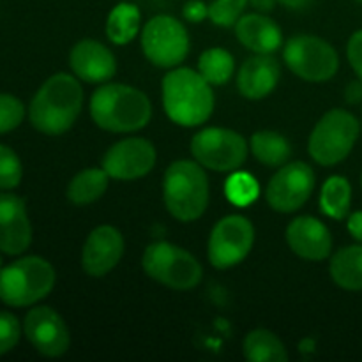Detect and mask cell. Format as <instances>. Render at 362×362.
Returning <instances> with one entry per match:
<instances>
[{
	"label": "cell",
	"instance_id": "19",
	"mask_svg": "<svg viewBox=\"0 0 362 362\" xmlns=\"http://www.w3.org/2000/svg\"><path fill=\"white\" fill-rule=\"evenodd\" d=\"M279 74V62L272 57V53H257L240 66L237 87L244 98L264 99L276 88Z\"/></svg>",
	"mask_w": 362,
	"mask_h": 362
},
{
	"label": "cell",
	"instance_id": "37",
	"mask_svg": "<svg viewBox=\"0 0 362 362\" xmlns=\"http://www.w3.org/2000/svg\"><path fill=\"white\" fill-rule=\"evenodd\" d=\"M251 6L258 11V13H271L272 9L276 7L278 0H250Z\"/></svg>",
	"mask_w": 362,
	"mask_h": 362
},
{
	"label": "cell",
	"instance_id": "9",
	"mask_svg": "<svg viewBox=\"0 0 362 362\" xmlns=\"http://www.w3.org/2000/svg\"><path fill=\"white\" fill-rule=\"evenodd\" d=\"M141 48L145 57L158 67H175L189 52L186 27L173 16L159 14L148 20L141 30Z\"/></svg>",
	"mask_w": 362,
	"mask_h": 362
},
{
	"label": "cell",
	"instance_id": "2",
	"mask_svg": "<svg viewBox=\"0 0 362 362\" xmlns=\"http://www.w3.org/2000/svg\"><path fill=\"white\" fill-rule=\"evenodd\" d=\"M90 115L101 129L134 133L151 122L152 106L147 95L138 88L108 83L92 94Z\"/></svg>",
	"mask_w": 362,
	"mask_h": 362
},
{
	"label": "cell",
	"instance_id": "6",
	"mask_svg": "<svg viewBox=\"0 0 362 362\" xmlns=\"http://www.w3.org/2000/svg\"><path fill=\"white\" fill-rule=\"evenodd\" d=\"M359 138V122L346 110H331L315 126L310 136V154L318 165L334 166L352 152Z\"/></svg>",
	"mask_w": 362,
	"mask_h": 362
},
{
	"label": "cell",
	"instance_id": "10",
	"mask_svg": "<svg viewBox=\"0 0 362 362\" xmlns=\"http://www.w3.org/2000/svg\"><path fill=\"white\" fill-rule=\"evenodd\" d=\"M191 154L205 168L233 172L247 158V144L243 134L223 127H207L191 140Z\"/></svg>",
	"mask_w": 362,
	"mask_h": 362
},
{
	"label": "cell",
	"instance_id": "29",
	"mask_svg": "<svg viewBox=\"0 0 362 362\" xmlns=\"http://www.w3.org/2000/svg\"><path fill=\"white\" fill-rule=\"evenodd\" d=\"M250 0H214L209 6V18L218 27H233L243 18Z\"/></svg>",
	"mask_w": 362,
	"mask_h": 362
},
{
	"label": "cell",
	"instance_id": "5",
	"mask_svg": "<svg viewBox=\"0 0 362 362\" xmlns=\"http://www.w3.org/2000/svg\"><path fill=\"white\" fill-rule=\"evenodd\" d=\"M55 271L45 258L27 257L0 271V300L7 306L25 308L52 292Z\"/></svg>",
	"mask_w": 362,
	"mask_h": 362
},
{
	"label": "cell",
	"instance_id": "31",
	"mask_svg": "<svg viewBox=\"0 0 362 362\" xmlns=\"http://www.w3.org/2000/svg\"><path fill=\"white\" fill-rule=\"evenodd\" d=\"M25 117V106L11 94H0V133L16 129Z\"/></svg>",
	"mask_w": 362,
	"mask_h": 362
},
{
	"label": "cell",
	"instance_id": "26",
	"mask_svg": "<svg viewBox=\"0 0 362 362\" xmlns=\"http://www.w3.org/2000/svg\"><path fill=\"white\" fill-rule=\"evenodd\" d=\"M352 204V187L345 177H331L322 187L320 207L332 219H345Z\"/></svg>",
	"mask_w": 362,
	"mask_h": 362
},
{
	"label": "cell",
	"instance_id": "21",
	"mask_svg": "<svg viewBox=\"0 0 362 362\" xmlns=\"http://www.w3.org/2000/svg\"><path fill=\"white\" fill-rule=\"evenodd\" d=\"M331 278L341 288L350 292L362 290V244L339 250L331 260Z\"/></svg>",
	"mask_w": 362,
	"mask_h": 362
},
{
	"label": "cell",
	"instance_id": "32",
	"mask_svg": "<svg viewBox=\"0 0 362 362\" xmlns=\"http://www.w3.org/2000/svg\"><path fill=\"white\" fill-rule=\"evenodd\" d=\"M20 322L14 315L0 311V356L13 350L20 341Z\"/></svg>",
	"mask_w": 362,
	"mask_h": 362
},
{
	"label": "cell",
	"instance_id": "12",
	"mask_svg": "<svg viewBox=\"0 0 362 362\" xmlns=\"http://www.w3.org/2000/svg\"><path fill=\"white\" fill-rule=\"evenodd\" d=\"M315 187V173L303 161L281 166L267 186V202L276 212L290 214L310 200Z\"/></svg>",
	"mask_w": 362,
	"mask_h": 362
},
{
	"label": "cell",
	"instance_id": "16",
	"mask_svg": "<svg viewBox=\"0 0 362 362\" xmlns=\"http://www.w3.org/2000/svg\"><path fill=\"white\" fill-rule=\"evenodd\" d=\"M32 243V226L23 200L13 193H0V251L20 255Z\"/></svg>",
	"mask_w": 362,
	"mask_h": 362
},
{
	"label": "cell",
	"instance_id": "18",
	"mask_svg": "<svg viewBox=\"0 0 362 362\" xmlns=\"http://www.w3.org/2000/svg\"><path fill=\"white\" fill-rule=\"evenodd\" d=\"M69 64L73 73L87 83H105L115 76L117 62L113 53L94 39H83L71 49Z\"/></svg>",
	"mask_w": 362,
	"mask_h": 362
},
{
	"label": "cell",
	"instance_id": "24",
	"mask_svg": "<svg viewBox=\"0 0 362 362\" xmlns=\"http://www.w3.org/2000/svg\"><path fill=\"white\" fill-rule=\"evenodd\" d=\"M251 151L253 156L265 166H281L288 161L292 154L288 140L276 131H258L251 136Z\"/></svg>",
	"mask_w": 362,
	"mask_h": 362
},
{
	"label": "cell",
	"instance_id": "41",
	"mask_svg": "<svg viewBox=\"0 0 362 362\" xmlns=\"http://www.w3.org/2000/svg\"><path fill=\"white\" fill-rule=\"evenodd\" d=\"M361 184H362V177H361Z\"/></svg>",
	"mask_w": 362,
	"mask_h": 362
},
{
	"label": "cell",
	"instance_id": "17",
	"mask_svg": "<svg viewBox=\"0 0 362 362\" xmlns=\"http://www.w3.org/2000/svg\"><path fill=\"white\" fill-rule=\"evenodd\" d=\"M286 243L297 257L320 262L331 255L332 237L327 226L317 218L300 216L286 228Z\"/></svg>",
	"mask_w": 362,
	"mask_h": 362
},
{
	"label": "cell",
	"instance_id": "1",
	"mask_svg": "<svg viewBox=\"0 0 362 362\" xmlns=\"http://www.w3.org/2000/svg\"><path fill=\"white\" fill-rule=\"evenodd\" d=\"M83 90L80 81L66 73L53 74L34 95L28 110L32 126L49 136L69 131L80 117Z\"/></svg>",
	"mask_w": 362,
	"mask_h": 362
},
{
	"label": "cell",
	"instance_id": "25",
	"mask_svg": "<svg viewBox=\"0 0 362 362\" xmlns=\"http://www.w3.org/2000/svg\"><path fill=\"white\" fill-rule=\"evenodd\" d=\"M141 14L133 4H119L112 9L106 20V35L115 45H127L140 32Z\"/></svg>",
	"mask_w": 362,
	"mask_h": 362
},
{
	"label": "cell",
	"instance_id": "8",
	"mask_svg": "<svg viewBox=\"0 0 362 362\" xmlns=\"http://www.w3.org/2000/svg\"><path fill=\"white\" fill-rule=\"evenodd\" d=\"M283 59L288 69L300 80L327 81L338 73L339 59L336 49L317 35H293L283 49Z\"/></svg>",
	"mask_w": 362,
	"mask_h": 362
},
{
	"label": "cell",
	"instance_id": "38",
	"mask_svg": "<svg viewBox=\"0 0 362 362\" xmlns=\"http://www.w3.org/2000/svg\"><path fill=\"white\" fill-rule=\"evenodd\" d=\"M279 4H283L285 7H288V9L292 11H300L304 9V7L310 6L311 0H278Z\"/></svg>",
	"mask_w": 362,
	"mask_h": 362
},
{
	"label": "cell",
	"instance_id": "40",
	"mask_svg": "<svg viewBox=\"0 0 362 362\" xmlns=\"http://www.w3.org/2000/svg\"><path fill=\"white\" fill-rule=\"evenodd\" d=\"M0 271H2V258H0Z\"/></svg>",
	"mask_w": 362,
	"mask_h": 362
},
{
	"label": "cell",
	"instance_id": "28",
	"mask_svg": "<svg viewBox=\"0 0 362 362\" xmlns=\"http://www.w3.org/2000/svg\"><path fill=\"white\" fill-rule=\"evenodd\" d=\"M225 193L233 205H237V207H247V205L257 200L258 193H260V187H258V182L255 180L253 175H250L246 172H239L233 173L226 180Z\"/></svg>",
	"mask_w": 362,
	"mask_h": 362
},
{
	"label": "cell",
	"instance_id": "4",
	"mask_svg": "<svg viewBox=\"0 0 362 362\" xmlns=\"http://www.w3.org/2000/svg\"><path fill=\"white\" fill-rule=\"evenodd\" d=\"M163 197L170 214L182 223L194 221L209 205V180L200 163L175 161L168 166Z\"/></svg>",
	"mask_w": 362,
	"mask_h": 362
},
{
	"label": "cell",
	"instance_id": "30",
	"mask_svg": "<svg viewBox=\"0 0 362 362\" xmlns=\"http://www.w3.org/2000/svg\"><path fill=\"white\" fill-rule=\"evenodd\" d=\"M20 158L6 145H0V189H13L21 182Z\"/></svg>",
	"mask_w": 362,
	"mask_h": 362
},
{
	"label": "cell",
	"instance_id": "20",
	"mask_svg": "<svg viewBox=\"0 0 362 362\" xmlns=\"http://www.w3.org/2000/svg\"><path fill=\"white\" fill-rule=\"evenodd\" d=\"M235 34L240 45L255 53H274L281 46V28L264 13L246 14L235 23Z\"/></svg>",
	"mask_w": 362,
	"mask_h": 362
},
{
	"label": "cell",
	"instance_id": "14",
	"mask_svg": "<svg viewBox=\"0 0 362 362\" xmlns=\"http://www.w3.org/2000/svg\"><path fill=\"white\" fill-rule=\"evenodd\" d=\"M23 331L32 346L46 357L64 356L71 345L66 322L48 306H37L28 311L23 322Z\"/></svg>",
	"mask_w": 362,
	"mask_h": 362
},
{
	"label": "cell",
	"instance_id": "7",
	"mask_svg": "<svg viewBox=\"0 0 362 362\" xmlns=\"http://www.w3.org/2000/svg\"><path fill=\"white\" fill-rule=\"evenodd\" d=\"M144 271L173 290H191L202 281V265L191 253L170 243H156L145 250Z\"/></svg>",
	"mask_w": 362,
	"mask_h": 362
},
{
	"label": "cell",
	"instance_id": "11",
	"mask_svg": "<svg viewBox=\"0 0 362 362\" xmlns=\"http://www.w3.org/2000/svg\"><path fill=\"white\" fill-rule=\"evenodd\" d=\"M255 228L244 216H226L216 223L209 239V260L216 269H230L250 255Z\"/></svg>",
	"mask_w": 362,
	"mask_h": 362
},
{
	"label": "cell",
	"instance_id": "39",
	"mask_svg": "<svg viewBox=\"0 0 362 362\" xmlns=\"http://www.w3.org/2000/svg\"><path fill=\"white\" fill-rule=\"evenodd\" d=\"M299 350H300V354H304V356H310V354H313L315 352V339L304 338L303 341H300Z\"/></svg>",
	"mask_w": 362,
	"mask_h": 362
},
{
	"label": "cell",
	"instance_id": "13",
	"mask_svg": "<svg viewBox=\"0 0 362 362\" xmlns=\"http://www.w3.org/2000/svg\"><path fill=\"white\" fill-rule=\"evenodd\" d=\"M156 165V148L145 138L117 141L103 158V170L110 179L134 180L145 177Z\"/></svg>",
	"mask_w": 362,
	"mask_h": 362
},
{
	"label": "cell",
	"instance_id": "22",
	"mask_svg": "<svg viewBox=\"0 0 362 362\" xmlns=\"http://www.w3.org/2000/svg\"><path fill=\"white\" fill-rule=\"evenodd\" d=\"M244 356L250 362H286L285 345L274 332L267 329L251 331L244 339Z\"/></svg>",
	"mask_w": 362,
	"mask_h": 362
},
{
	"label": "cell",
	"instance_id": "3",
	"mask_svg": "<svg viewBox=\"0 0 362 362\" xmlns=\"http://www.w3.org/2000/svg\"><path fill=\"white\" fill-rule=\"evenodd\" d=\"M163 106L172 122L184 127L200 126L214 110L211 83L187 67L170 71L163 80Z\"/></svg>",
	"mask_w": 362,
	"mask_h": 362
},
{
	"label": "cell",
	"instance_id": "36",
	"mask_svg": "<svg viewBox=\"0 0 362 362\" xmlns=\"http://www.w3.org/2000/svg\"><path fill=\"white\" fill-rule=\"evenodd\" d=\"M349 230L350 233L354 235V239L359 240L362 244V211L361 212H354L352 216L349 218Z\"/></svg>",
	"mask_w": 362,
	"mask_h": 362
},
{
	"label": "cell",
	"instance_id": "35",
	"mask_svg": "<svg viewBox=\"0 0 362 362\" xmlns=\"http://www.w3.org/2000/svg\"><path fill=\"white\" fill-rule=\"evenodd\" d=\"M345 99L350 105H357L362 101V80L350 81L345 88Z\"/></svg>",
	"mask_w": 362,
	"mask_h": 362
},
{
	"label": "cell",
	"instance_id": "42",
	"mask_svg": "<svg viewBox=\"0 0 362 362\" xmlns=\"http://www.w3.org/2000/svg\"><path fill=\"white\" fill-rule=\"evenodd\" d=\"M359 2H361V4H362V0H359Z\"/></svg>",
	"mask_w": 362,
	"mask_h": 362
},
{
	"label": "cell",
	"instance_id": "34",
	"mask_svg": "<svg viewBox=\"0 0 362 362\" xmlns=\"http://www.w3.org/2000/svg\"><path fill=\"white\" fill-rule=\"evenodd\" d=\"M184 18L191 23H200L209 16V6H205L202 0H189L182 9Z\"/></svg>",
	"mask_w": 362,
	"mask_h": 362
},
{
	"label": "cell",
	"instance_id": "27",
	"mask_svg": "<svg viewBox=\"0 0 362 362\" xmlns=\"http://www.w3.org/2000/svg\"><path fill=\"white\" fill-rule=\"evenodd\" d=\"M235 62L233 57L223 48L205 49L198 60V73L211 85H223L232 78Z\"/></svg>",
	"mask_w": 362,
	"mask_h": 362
},
{
	"label": "cell",
	"instance_id": "33",
	"mask_svg": "<svg viewBox=\"0 0 362 362\" xmlns=\"http://www.w3.org/2000/svg\"><path fill=\"white\" fill-rule=\"evenodd\" d=\"M346 55H349L350 64H352L359 80H362V30H357L350 37L349 46H346Z\"/></svg>",
	"mask_w": 362,
	"mask_h": 362
},
{
	"label": "cell",
	"instance_id": "23",
	"mask_svg": "<svg viewBox=\"0 0 362 362\" xmlns=\"http://www.w3.org/2000/svg\"><path fill=\"white\" fill-rule=\"evenodd\" d=\"M110 175L105 170L87 168L74 175L67 186V198L74 205H88L98 202L108 189Z\"/></svg>",
	"mask_w": 362,
	"mask_h": 362
},
{
	"label": "cell",
	"instance_id": "15",
	"mask_svg": "<svg viewBox=\"0 0 362 362\" xmlns=\"http://www.w3.org/2000/svg\"><path fill=\"white\" fill-rule=\"evenodd\" d=\"M124 255V237L110 225L92 230L81 251V267L92 278H101L117 267Z\"/></svg>",
	"mask_w": 362,
	"mask_h": 362
}]
</instances>
